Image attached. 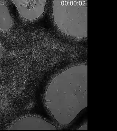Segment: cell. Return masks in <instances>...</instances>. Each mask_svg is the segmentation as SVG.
Segmentation results:
<instances>
[{
    "instance_id": "6da1fadb",
    "label": "cell",
    "mask_w": 117,
    "mask_h": 131,
    "mask_svg": "<svg viewBox=\"0 0 117 131\" xmlns=\"http://www.w3.org/2000/svg\"><path fill=\"white\" fill-rule=\"evenodd\" d=\"M54 19L64 34L77 38L87 36V8L86 1H54Z\"/></svg>"
},
{
    "instance_id": "7a4b0ae2",
    "label": "cell",
    "mask_w": 117,
    "mask_h": 131,
    "mask_svg": "<svg viewBox=\"0 0 117 131\" xmlns=\"http://www.w3.org/2000/svg\"><path fill=\"white\" fill-rule=\"evenodd\" d=\"M13 1L20 15L25 19L32 20L37 19L44 12L46 1L13 0Z\"/></svg>"
},
{
    "instance_id": "3957f363",
    "label": "cell",
    "mask_w": 117,
    "mask_h": 131,
    "mask_svg": "<svg viewBox=\"0 0 117 131\" xmlns=\"http://www.w3.org/2000/svg\"><path fill=\"white\" fill-rule=\"evenodd\" d=\"M12 19L9 10L6 5L0 4V29L6 31L10 28Z\"/></svg>"
},
{
    "instance_id": "277c9868",
    "label": "cell",
    "mask_w": 117,
    "mask_h": 131,
    "mask_svg": "<svg viewBox=\"0 0 117 131\" xmlns=\"http://www.w3.org/2000/svg\"><path fill=\"white\" fill-rule=\"evenodd\" d=\"M3 49L2 47H0V59H1V58L3 54Z\"/></svg>"
}]
</instances>
